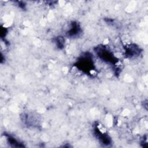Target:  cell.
<instances>
[{"mask_svg": "<svg viewBox=\"0 0 148 148\" xmlns=\"http://www.w3.org/2000/svg\"><path fill=\"white\" fill-rule=\"evenodd\" d=\"M97 51L98 56L105 62L110 64H115L116 63V57L112 54V53L107 49L106 47H98Z\"/></svg>", "mask_w": 148, "mask_h": 148, "instance_id": "1", "label": "cell"}, {"mask_svg": "<svg viewBox=\"0 0 148 148\" xmlns=\"http://www.w3.org/2000/svg\"><path fill=\"white\" fill-rule=\"evenodd\" d=\"M80 31V28L79 25L77 23L73 22L71 24V27L68 31V34L69 36H75L77 35H78V34H79Z\"/></svg>", "mask_w": 148, "mask_h": 148, "instance_id": "2", "label": "cell"}, {"mask_svg": "<svg viewBox=\"0 0 148 148\" xmlns=\"http://www.w3.org/2000/svg\"><path fill=\"white\" fill-rule=\"evenodd\" d=\"M8 143L10 145H11L13 147H23L24 145H21V143L20 142H18L16 139H15L14 138H13V136H11L9 135H6V134H5Z\"/></svg>", "mask_w": 148, "mask_h": 148, "instance_id": "3", "label": "cell"}]
</instances>
